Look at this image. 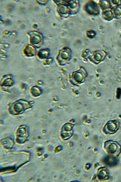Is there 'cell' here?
Instances as JSON below:
<instances>
[{
	"instance_id": "6da1fadb",
	"label": "cell",
	"mask_w": 121,
	"mask_h": 182,
	"mask_svg": "<svg viewBox=\"0 0 121 182\" xmlns=\"http://www.w3.org/2000/svg\"><path fill=\"white\" fill-rule=\"evenodd\" d=\"M104 147L109 154L115 157H118L121 152V147L116 142L106 141L105 143Z\"/></svg>"
},
{
	"instance_id": "7a4b0ae2",
	"label": "cell",
	"mask_w": 121,
	"mask_h": 182,
	"mask_svg": "<svg viewBox=\"0 0 121 182\" xmlns=\"http://www.w3.org/2000/svg\"><path fill=\"white\" fill-rule=\"evenodd\" d=\"M119 124L116 120L108 122L104 128V132L106 133L113 134L115 133L119 129Z\"/></svg>"
},
{
	"instance_id": "3957f363",
	"label": "cell",
	"mask_w": 121,
	"mask_h": 182,
	"mask_svg": "<svg viewBox=\"0 0 121 182\" xmlns=\"http://www.w3.org/2000/svg\"><path fill=\"white\" fill-rule=\"evenodd\" d=\"M97 175L100 179H107L109 177V173L108 170L105 167L100 168L98 170Z\"/></svg>"
},
{
	"instance_id": "277c9868",
	"label": "cell",
	"mask_w": 121,
	"mask_h": 182,
	"mask_svg": "<svg viewBox=\"0 0 121 182\" xmlns=\"http://www.w3.org/2000/svg\"><path fill=\"white\" fill-rule=\"evenodd\" d=\"M103 162L105 164L109 166H113L117 163L115 157L112 156L106 157L103 160Z\"/></svg>"
}]
</instances>
